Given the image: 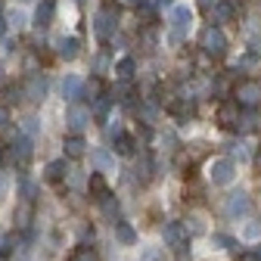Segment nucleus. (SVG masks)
<instances>
[{
    "label": "nucleus",
    "instance_id": "nucleus-11",
    "mask_svg": "<svg viewBox=\"0 0 261 261\" xmlns=\"http://www.w3.org/2000/svg\"><path fill=\"white\" fill-rule=\"evenodd\" d=\"M240 121V106L233 103V100H224L221 106H218V124L221 127H233Z\"/></svg>",
    "mask_w": 261,
    "mask_h": 261
},
{
    "label": "nucleus",
    "instance_id": "nucleus-37",
    "mask_svg": "<svg viewBox=\"0 0 261 261\" xmlns=\"http://www.w3.org/2000/svg\"><path fill=\"white\" fill-rule=\"evenodd\" d=\"M159 4H162V7H165V4H171V0H159Z\"/></svg>",
    "mask_w": 261,
    "mask_h": 261
},
{
    "label": "nucleus",
    "instance_id": "nucleus-35",
    "mask_svg": "<svg viewBox=\"0 0 261 261\" xmlns=\"http://www.w3.org/2000/svg\"><path fill=\"white\" fill-rule=\"evenodd\" d=\"M4 187H7V180H4V174H0V196H4Z\"/></svg>",
    "mask_w": 261,
    "mask_h": 261
},
{
    "label": "nucleus",
    "instance_id": "nucleus-17",
    "mask_svg": "<svg viewBox=\"0 0 261 261\" xmlns=\"http://www.w3.org/2000/svg\"><path fill=\"white\" fill-rule=\"evenodd\" d=\"M255 127H258V115H255V109L240 112V121L233 124V130H240V134H249V130H255Z\"/></svg>",
    "mask_w": 261,
    "mask_h": 261
},
{
    "label": "nucleus",
    "instance_id": "nucleus-39",
    "mask_svg": "<svg viewBox=\"0 0 261 261\" xmlns=\"http://www.w3.org/2000/svg\"><path fill=\"white\" fill-rule=\"evenodd\" d=\"M258 165H261V152H258Z\"/></svg>",
    "mask_w": 261,
    "mask_h": 261
},
{
    "label": "nucleus",
    "instance_id": "nucleus-10",
    "mask_svg": "<svg viewBox=\"0 0 261 261\" xmlns=\"http://www.w3.org/2000/svg\"><path fill=\"white\" fill-rule=\"evenodd\" d=\"M31 103H41L44 96H47V78H41V75H31L28 81H25V90H22Z\"/></svg>",
    "mask_w": 261,
    "mask_h": 261
},
{
    "label": "nucleus",
    "instance_id": "nucleus-12",
    "mask_svg": "<svg viewBox=\"0 0 261 261\" xmlns=\"http://www.w3.org/2000/svg\"><path fill=\"white\" fill-rule=\"evenodd\" d=\"M87 190L93 193V199H96V202H103V199H106V196H109V187H106V177H103L100 171H93V174H90V180H87Z\"/></svg>",
    "mask_w": 261,
    "mask_h": 261
},
{
    "label": "nucleus",
    "instance_id": "nucleus-21",
    "mask_svg": "<svg viewBox=\"0 0 261 261\" xmlns=\"http://www.w3.org/2000/svg\"><path fill=\"white\" fill-rule=\"evenodd\" d=\"M100 205H103V215H106V218H109L112 224H118V215H121V205H118V199H115V196H112V193L106 196V199H103Z\"/></svg>",
    "mask_w": 261,
    "mask_h": 261
},
{
    "label": "nucleus",
    "instance_id": "nucleus-3",
    "mask_svg": "<svg viewBox=\"0 0 261 261\" xmlns=\"http://www.w3.org/2000/svg\"><path fill=\"white\" fill-rule=\"evenodd\" d=\"M165 246L171 249V252H177V255H184L187 252V246H190V233L184 230V224L180 221H171V224H165Z\"/></svg>",
    "mask_w": 261,
    "mask_h": 261
},
{
    "label": "nucleus",
    "instance_id": "nucleus-13",
    "mask_svg": "<svg viewBox=\"0 0 261 261\" xmlns=\"http://www.w3.org/2000/svg\"><path fill=\"white\" fill-rule=\"evenodd\" d=\"M53 13H56L53 0H41L38 10H35V25H38V28H47V25L53 22Z\"/></svg>",
    "mask_w": 261,
    "mask_h": 261
},
{
    "label": "nucleus",
    "instance_id": "nucleus-23",
    "mask_svg": "<svg viewBox=\"0 0 261 261\" xmlns=\"http://www.w3.org/2000/svg\"><path fill=\"white\" fill-rule=\"evenodd\" d=\"M112 149H115L118 155H130V152H134V140H130V137L124 134V130H121V134L112 140Z\"/></svg>",
    "mask_w": 261,
    "mask_h": 261
},
{
    "label": "nucleus",
    "instance_id": "nucleus-32",
    "mask_svg": "<svg viewBox=\"0 0 261 261\" xmlns=\"http://www.w3.org/2000/svg\"><path fill=\"white\" fill-rule=\"evenodd\" d=\"M215 4H218V0H199V10H205V13H212V10H215Z\"/></svg>",
    "mask_w": 261,
    "mask_h": 261
},
{
    "label": "nucleus",
    "instance_id": "nucleus-33",
    "mask_svg": "<svg viewBox=\"0 0 261 261\" xmlns=\"http://www.w3.org/2000/svg\"><path fill=\"white\" fill-rule=\"evenodd\" d=\"M7 124V109H0V127Z\"/></svg>",
    "mask_w": 261,
    "mask_h": 261
},
{
    "label": "nucleus",
    "instance_id": "nucleus-27",
    "mask_svg": "<svg viewBox=\"0 0 261 261\" xmlns=\"http://www.w3.org/2000/svg\"><path fill=\"white\" fill-rule=\"evenodd\" d=\"M215 246H218V249H230V252H237V240L227 237V233H215Z\"/></svg>",
    "mask_w": 261,
    "mask_h": 261
},
{
    "label": "nucleus",
    "instance_id": "nucleus-4",
    "mask_svg": "<svg viewBox=\"0 0 261 261\" xmlns=\"http://www.w3.org/2000/svg\"><path fill=\"white\" fill-rule=\"evenodd\" d=\"M233 96H237V106H246V109H255L258 106V100H261V84L258 81H240V87L233 90Z\"/></svg>",
    "mask_w": 261,
    "mask_h": 261
},
{
    "label": "nucleus",
    "instance_id": "nucleus-6",
    "mask_svg": "<svg viewBox=\"0 0 261 261\" xmlns=\"http://www.w3.org/2000/svg\"><path fill=\"white\" fill-rule=\"evenodd\" d=\"M190 22H193V13H190V7H177V10L171 13V38H174L177 44L187 38Z\"/></svg>",
    "mask_w": 261,
    "mask_h": 261
},
{
    "label": "nucleus",
    "instance_id": "nucleus-1",
    "mask_svg": "<svg viewBox=\"0 0 261 261\" xmlns=\"http://www.w3.org/2000/svg\"><path fill=\"white\" fill-rule=\"evenodd\" d=\"M115 28H118V7H100L93 16V31H96V38L100 41H109L115 35Z\"/></svg>",
    "mask_w": 261,
    "mask_h": 261
},
{
    "label": "nucleus",
    "instance_id": "nucleus-16",
    "mask_svg": "<svg viewBox=\"0 0 261 261\" xmlns=\"http://www.w3.org/2000/svg\"><path fill=\"white\" fill-rule=\"evenodd\" d=\"M81 87H84V81H81V78H75V75H69V78L62 81V96H65L69 103H75L78 96H81Z\"/></svg>",
    "mask_w": 261,
    "mask_h": 261
},
{
    "label": "nucleus",
    "instance_id": "nucleus-19",
    "mask_svg": "<svg viewBox=\"0 0 261 261\" xmlns=\"http://www.w3.org/2000/svg\"><path fill=\"white\" fill-rule=\"evenodd\" d=\"M78 53H81V41H78V38H62V41H59V56H62V59L72 62Z\"/></svg>",
    "mask_w": 261,
    "mask_h": 261
},
{
    "label": "nucleus",
    "instance_id": "nucleus-28",
    "mask_svg": "<svg viewBox=\"0 0 261 261\" xmlns=\"http://www.w3.org/2000/svg\"><path fill=\"white\" fill-rule=\"evenodd\" d=\"M93 162H96L100 168H109V165H112V155H109L106 149H100V152H93Z\"/></svg>",
    "mask_w": 261,
    "mask_h": 261
},
{
    "label": "nucleus",
    "instance_id": "nucleus-31",
    "mask_svg": "<svg viewBox=\"0 0 261 261\" xmlns=\"http://www.w3.org/2000/svg\"><path fill=\"white\" fill-rule=\"evenodd\" d=\"M246 237H249V240H255V237H261V224H258V221L246 227Z\"/></svg>",
    "mask_w": 261,
    "mask_h": 261
},
{
    "label": "nucleus",
    "instance_id": "nucleus-5",
    "mask_svg": "<svg viewBox=\"0 0 261 261\" xmlns=\"http://www.w3.org/2000/svg\"><path fill=\"white\" fill-rule=\"evenodd\" d=\"M212 184L218 187H227L233 177H237V165H233V159H215V165H212Z\"/></svg>",
    "mask_w": 261,
    "mask_h": 261
},
{
    "label": "nucleus",
    "instance_id": "nucleus-30",
    "mask_svg": "<svg viewBox=\"0 0 261 261\" xmlns=\"http://www.w3.org/2000/svg\"><path fill=\"white\" fill-rule=\"evenodd\" d=\"M184 230H187V233H202V221H199V218H190V224L184 227Z\"/></svg>",
    "mask_w": 261,
    "mask_h": 261
},
{
    "label": "nucleus",
    "instance_id": "nucleus-34",
    "mask_svg": "<svg viewBox=\"0 0 261 261\" xmlns=\"http://www.w3.org/2000/svg\"><path fill=\"white\" fill-rule=\"evenodd\" d=\"M4 31H7V19H0V38H4Z\"/></svg>",
    "mask_w": 261,
    "mask_h": 261
},
{
    "label": "nucleus",
    "instance_id": "nucleus-22",
    "mask_svg": "<svg viewBox=\"0 0 261 261\" xmlns=\"http://www.w3.org/2000/svg\"><path fill=\"white\" fill-rule=\"evenodd\" d=\"M72 261H100V252H96L93 246H87V243H81V246L72 252Z\"/></svg>",
    "mask_w": 261,
    "mask_h": 261
},
{
    "label": "nucleus",
    "instance_id": "nucleus-25",
    "mask_svg": "<svg viewBox=\"0 0 261 261\" xmlns=\"http://www.w3.org/2000/svg\"><path fill=\"white\" fill-rule=\"evenodd\" d=\"M230 16H233V7H230V4H221V0H218V4H215V10H212L215 28H218L221 22H227V19H230Z\"/></svg>",
    "mask_w": 261,
    "mask_h": 261
},
{
    "label": "nucleus",
    "instance_id": "nucleus-7",
    "mask_svg": "<svg viewBox=\"0 0 261 261\" xmlns=\"http://www.w3.org/2000/svg\"><path fill=\"white\" fill-rule=\"evenodd\" d=\"M31 152H35V146H31V137H16L13 146H10V159L16 162L19 168H25L31 162Z\"/></svg>",
    "mask_w": 261,
    "mask_h": 261
},
{
    "label": "nucleus",
    "instance_id": "nucleus-15",
    "mask_svg": "<svg viewBox=\"0 0 261 261\" xmlns=\"http://www.w3.org/2000/svg\"><path fill=\"white\" fill-rule=\"evenodd\" d=\"M84 152H87V143H84V137H81V134L65 137V155H69V159H81Z\"/></svg>",
    "mask_w": 261,
    "mask_h": 261
},
{
    "label": "nucleus",
    "instance_id": "nucleus-2",
    "mask_svg": "<svg viewBox=\"0 0 261 261\" xmlns=\"http://www.w3.org/2000/svg\"><path fill=\"white\" fill-rule=\"evenodd\" d=\"M199 47H202L208 56H224V53H227V38H224V31H221V28H215V25L202 28V35H199Z\"/></svg>",
    "mask_w": 261,
    "mask_h": 261
},
{
    "label": "nucleus",
    "instance_id": "nucleus-18",
    "mask_svg": "<svg viewBox=\"0 0 261 261\" xmlns=\"http://www.w3.org/2000/svg\"><path fill=\"white\" fill-rule=\"evenodd\" d=\"M65 174H69V165H65V159H56V162H50V165H47V174H44V177H47L50 184H59Z\"/></svg>",
    "mask_w": 261,
    "mask_h": 261
},
{
    "label": "nucleus",
    "instance_id": "nucleus-14",
    "mask_svg": "<svg viewBox=\"0 0 261 261\" xmlns=\"http://www.w3.org/2000/svg\"><path fill=\"white\" fill-rule=\"evenodd\" d=\"M81 93L87 96V100H90V103H96V100H103V96H106V90H103V81H100V78H96V75H93L90 81H84V87H81Z\"/></svg>",
    "mask_w": 261,
    "mask_h": 261
},
{
    "label": "nucleus",
    "instance_id": "nucleus-20",
    "mask_svg": "<svg viewBox=\"0 0 261 261\" xmlns=\"http://www.w3.org/2000/svg\"><path fill=\"white\" fill-rule=\"evenodd\" d=\"M115 240H118L121 246H134V243H137L134 227H130V224H124V221H118V224H115Z\"/></svg>",
    "mask_w": 261,
    "mask_h": 261
},
{
    "label": "nucleus",
    "instance_id": "nucleus-24",
    "mask_svg": "<svg viewBox=\"0 0 261 261\" xmlns=\"http://www.w3.org/2000/svg\"><path fill=\"white\" fill-rule=\"evenodd\" d=\"M134 69H137V62L130 59V56L118 59V65H115V72H118V78H121V81H130V75H134Z\"/></svg>",
    "mask_w": 261,
    "mask_h": 261
},
{
    "label": "nucleus",
    "instance_id": "nucleus-26",
    "mask_svg": "<svg viewBox=\"0 0 261 261\" xmlns=\"http://www.w3.org/2000/svg\"><path fill=\"white\" fill-rule=\"evenodd\" d=\"M109 100H112V103H115V100H118V103H127V100H130V81H118Z\"/></svg>",
    "mask_w": 261,
    "mask_h": 261
},
{
    "label": "nucleus",
    "instance_id": "nucleus-8",
    "mask_svg": "<svg viewBox=\"0 0 261 261\" xmlns=\"http://www.w3.org/2000/svg\"><path fill=\"white\" fill-rule=\"evenodd\" d=\"M65 121H69V127L75 130V134H81V130L87 127V121H90V109L81 106V103H72L69 112H65Z\"/></svg>",
    "mask_w": 261,
    "mask_h": 261
},
{
    "label": "nucleus",
    "instance_id": "nucleus-29",
    "mask_svg": "<svg viewBox=\"0 0 261 261\" xmlns=\"http://www.w3.org/2000/svg\"><path fill=\"white\" fill-rule=\"evenodd\" d=\"M230 155L240 159V162H246V159H249V149H246L243 143H233V146H230Z\"/></svg>",
    "mask_w": 261,
    "mask_h": 261
},
{
    "label": "nucleus",
    "instance_id": "nucleus-9",
    "mask_svg": "<svg viewBox=\"0 0 261 261\" xmlns=\"http://www.w3.org/2000/svg\"><path fill=\"white\" fill-rule=\"evenodd\" d=\"M252 212V199L240 190V193H230V199H227V215L230 218H246Z\"/></svg>",
    "mask_w": 261,
    "mask_h": 261
},
{
    "label": "nucleus",
    "instance_id": "nucleus-36",
    "mask_svg": "<svg viewBox=\"0 0 261 261\" xmlns=\"http://www.w3.org/2000/svg\"><path fill=\"white\" fill-rule=\"evenodd\" d=\"M252 261H261V246H258V252L252 255Z\"/></svg>",
    "mask_w": 261,
    "mask_h": 261
},
{
    "label": "nucleus",
    "instance_id": "nucleus-38",
    "mask_svg": "<svg viewBox=\"0 0 261 261\" xmlns=\"http://www.w3.org/2000/svg\"><path fill=\"white\" fill-rule=\"evenodd\" d=\"M0 261H10V258H7V255H0Z\"/></svg>",
    "mask_w": 261,
    "mask_h": 261
}]
</instances>
